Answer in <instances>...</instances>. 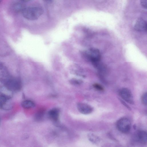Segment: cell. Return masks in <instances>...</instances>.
<instances>
[{
  "label": "cell",
  "mask_w": 147,
  "mask_h": 147,
  "mask_svg": "<svg viewBox=\"0 0 147 147\" xmlns=\"http://www.w3.org/2000/svg\"><path fill=\"white\" fill-rule=\"evenodd\" d=\"M22 13L26 19L30 20L38 19L43 13V9L39 7H32L24 8Z\"/></svg>",
  "instance_id": "1"
},
{
  "label": "cell",
  "mask_w": 147,
  "mask_h": 147,
  "mask_svg": "<svg viewBox=\"0 0 147 147\" xmlns=\"http://www.w3.org/2000/svg\"><path fill=\"white\" fill-rule=\"evenodd\" d=\"M4 85L5 86L13 92L19 91L22 87L20 80L18 78L12 76Z\"/></svg>",
  "instance_id": "2"
},
{
  "label": "cell",
  "mask_w": 147,
  "mask_h": 147,
  "mask_svg": "<svg viewBox=\"0 0 147 147\" xmlns=\"http://www.w3.org/2000/svg\"><path fill=\"white\" fill-rule=\"evenodd\" d=\"M116 126L117 129L123 133H127L130 131L131 123L130 120L126 117L120 119L117 122Z\"/></svg>",
  "instance_id": "3"
},
{
  "label": "cell",
  "mask_w": 147,
  "mask_h": 147,
  "mask_svg": "<svg viewBox=\"0 0 147 147\" xmlns=\"http://www.w3.org/2000/svg\"><path fill=\"white\" fill-rule=\"evenodd\" d=\"M119 94L121 98L127 102L131 104L134 103L132 94L129 89L123 88L119 90Z\"/></svg>",
  "instance_id": "4"
},
{
  "label": "cell",
  "mask_w": 147,
  "mask_h": 147,
  "mask_svg": "<svg viewBox=\"0 0 147 147\" xmlns=\"http://www.w3.org/2000/svg\"><path fill=\"white\" fill-rule=\"evenodd\" d=\"M89 59L94 63L99 62L101 58V55L99 50L96 49H90L87 54Z\"/></svg>",
  "instance_id": "5"
},
{
  "label": "cell",
  "mask_w": 147,
  "mask_h": 147,
  "mask_svg": "<svg viewBox=\"0 0 147 147\" xmlns=\"http://www.w3.org/2000/svg\"><path fill=\"white\" fill-rule=\"evenodd\" d=\"M10 99L0 94V108L4 110H9L12 107Z\"/></svg>",
  "instance_id": "6"
},
{
  "label": "cell",
  "mask_w": 147,
  "mask_h": 147,
  "mask_svg": "<svg viewBox=\"0 0 147 147\" xmlns=\"http://www.w3.org/2000/svg\"><path fill=\"white\" fill-rule=\"evenodd\" d=\"M79 111L84 114H90L93 111V108L90 105L85 103H79L77 105Z\"/></svg>",
  "instance_id": "7"
},
{
  "label": "cell",
  "mask_w": 147,
  "mask_h": 147,
  "mask_svg": "<svg viewBox=\"0 0 147 147\" xmlns=\"http://www.w3.org/2000/svg\"><path fill=\"white\" fill-rule=\"evenodd\" d=\"M134 28L137 31L142 32L147 30V22L142 18H138L134 25Z\"/></svg>",
  "instance_id": "8"
},
{
  "label": "cell",
  "mask_w": 147,
  "mask_h": 147,
  "mask_svg": "<svg viewBox=\"0 0 147 147\" xmlns=\"http://www.w3.org/2000/svg\"><path fill=\"white\" fill-rule=\"evenodd\" d=\"M135 138L138 142L143 144L146 143L147 140L146 131L143 130L138 131L135 135Z\"/></svg>",
  "instance_id": "9"
},
{
  "label": "cell",
  "mask_w": 147,
  "mask_h": 147,
  "mask_svg": "<svg viewBox=\"0 0 147 147\" xmlns=\"http://www.w3.org/2000/svg\"><path fill=\"white\" fill-rule=\"evenodd\" d=\"M6 70H4L0 73V82L4 84L11 77Z\"/></svg>",
  "instance_id": "10"
},
{
  "label": "cell",
  "mask_w": 147,
  "mask_h": 147,
  "mask_svg": "<svg viewBox=\"0 0 147 147\" xmlns=\"http://www.w3.org/2000/svg\"><path fill=\"white\" fill-rule=\"evenodd\" d=\"M13 92L5 86L2 87L0 90V94L9 99H11L13 95Z\"/></svg>",
  "instance_id": "11"
},
{
  "label": "cell",
  "mask_w": 147,
  "mask_h": 147,
  "mask_svg": "<svg viewBox=\"0 0 147 147\" xmlns=\"http://www.w3.org/2000/svg\"><path fill=\"white\" fill-rule=\"evenodd\" d=\"M48 115L54 121H57L59 117V111L57 109H53L49 111Z\"/></svg>",
  "instance_id": "12"
},
{
  "label": "cell",
  "mask_w": 147,
  "mask_h": 147,
  "mask_svg": "<svg viewBox=\"0 0 147 147\" xmlns=\"http://www.w3.org/2000/svg\"><path fill=\"white\" fill-rule=\"evenodd\" d=\"M22 107L25 109H30L35 106L34 103L32 101L30 100H25L21 103Z\"/></svg>",
  "instance_id": "13"
},
{
  "label": "cell",
  "mask_w": 147,
  "mask_h": 147,
  "mask_svg": "<svg viewBox=\"0 0 147 147\" xmlns=\"http://www.w3.org/2000/svg\"><path fill=\"white\" fill-rule=\"evenodd\" d=\"M22 4L20 3H18L16 4L14 7V9L15 10L17 11H22L24 8Z\"/></svg>",
  "instance_id": "14"
},
{
  "label": "cell",
  "mask_w": 147,
  "mask_h": 147,
  "mask_svg": "<svg viewBox=\"0 0 147 147\" xmlns=\"http://www.w3.org/2000/svg\"><path fill=\"white\" fill-rule=\"evenodd\" d=\"M141 100L142 103L144 105H147V93H144L142 96Z\"/></svg>",
  "instance_id": "15"
},
{
  "label": "cell",
  "mask_w": 147,
  "mask_h": 147,
  "mask_svg": "<svg viewBox=\"0 0 147 147\" xmlns=\"http://www.w3.org/2000/svg\"><path fill=\"white\" fill-rule=\"evenodd\" d=\"M89 136V140L92 142H97L98 140V139L96 136H94L92 134L90 135Z\"/></svg>",
  "instance_id": "16"
},
{
  "label": "cell",
  "mask_w": 147,
  "mask_h": 147,
  "mask_svg": "<svg viewBox=\"0 0 147 147\" xmlns=\"http://www.w3.org/2000/svg\"><path fill=\"white\" fill-rule=\"evenodd\" d=\"M94 87L96 90L99 91H102L103 90V88L100 84H94L93 85Z\"/></svg>",
  "instance_id": "17"
},
{
  "label": "cell",
  "mask_w": 147,
  "mask_h": 147,
  "mask_svg": "<svg viewBox=\"0 0 147 147\" xmlns=\"http://www.w3.org/2000/svg\"><path fill=\"white\" fill-rule=\"evenodd\" d=\"M141 6L144 8L146 9L147 8V0H140Z\"/></svg>",
  "instance_id": "18"
},
{
  "label": "cell",
  "mask_w": 147,
  "mask_h": 147,
  "mask_svg": "<svg viewBox=\"0 0 147 147\" xmlns=\"http://www.w3.org/2000/svg\"><path fill=\"white\" fill-rule=\"evenodd\" d=\"M4 67L3 64L2 63L0 62V69H3Z\"/></svg>",
  "instance_id": "19"
},
{
  "label": "cell",
  "mask_w": 147,
  "mask_h": 147,
  "mask_svg": "<svg viewBox=\"0 0 147 147\" xmlns=\"http://www.w3.org/2000/svg\"><path fill=\"white\" fill-rule=\"evenodd\" d=\"M122 103L124 104V105L125 106H126V107L127 108H128L129 109H130V108L129 107H128V106L127 105V104H125V103L124 102H123V101H122Z\"/></svg>",
  "instance_id": "20"
},
{
  "label": "cell",
  "mask_w": 147,
  "mask_h": 147,
  "mask_svg": "<svg viewBox=\"0 0 147 147\" xmlns=\"http://www.w3.org/2000/svg\"><path fill=\"white\" fill-rule=\"evenodd\" d=\"M45 2H49L51 1L52 0H43Z\"/></svg>",
  "instance_id": "21"
},
{
  "label": "cell",
  "mask_w": 147,
  "mask_h": 147,
  "mask_svg": "<svg viewBox=\"0 0 147 147\" xmlns=\"http://www.w3.org/2000/svg\"><path fill=\"white\" fill-rule=\"evenodd\" d=\"M24 2H28L30 1L31 0H22Z\"/></svg>",
  "instance_id": "22"
},
{
  "label": "cell",
  "mask_w": 147,
  "mask_h": 147,
  "mask_svg": "<svg viewBox=\"0 0 147 147\" xmlns=\"http://www.w3.org/2000/svg\"><path fill=\"white\" fill-rule=\"evenodd\" d=\"M2 0H0V3L1 1Z\"/></svg>",
  "instance_id": "23"
}]
</instances>
